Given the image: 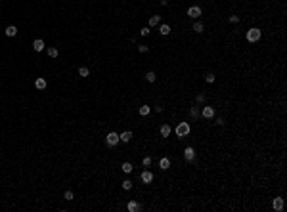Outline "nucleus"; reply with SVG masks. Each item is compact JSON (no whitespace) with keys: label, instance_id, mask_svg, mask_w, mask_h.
<instances>
[{"label":"nucleus","instance_id":"obj_4","mask_svg":"<svg viewBox=\"0 0 287 212\" xmlns=\"http://www.w3.org/2000/svg\"><path fill=\"white\" fill-rule=\"evenodd\" d=\"M119 141L121 140H119V134H117V132H109L106 136V145H107V147H115Z\"/></svg>","mask_w":287,"mask_h":212},{"label":"nucleus","instance_id":"obj_28","mask_svg":"<svg viewBox=\"0 0 287 212\" xmlns=\"http://www.w3.org/2000/svg\"><path fill=\"white\" fill-rule=\"evenodd\" d=\"M138 52H140V54H145V52H149V46H147V44H140Z\"/></svg>","mask_w":287,"mask_h":212},{"label":"nucleus","instance_id":"obj_11","mask_svg":"<svg viewBox=\"0 0 287 212\" xmlns=\"http://www.w3.org/2000/svg\"><path fill=\"white\" fill-rule=\"evenodd\" d=\"M44 48H46V44H44L42 38H36L35 42H33V50H35V52H42Z\"/></svg>","mask_w":287,"mask_h":212},{"label":"nucleus","instance_id":"obj_31","mask_svg":"<svg viewBox=\"0 0 287 212\" xmlns=\"http://www.w3.org/2000/svg\"><path fill=\"white\" fill-rule=\"evenodd\" d=\"M228 21L236 25V23H239V15H230V17H228Z\"/></svg>","mask_w":287,"mask_h":212},{"label":"nucleus","instance_id":"obj_35","mask_svg":"<svg viewBox=\"0 0 287 212\" xmlns=\"http://www.w3.org/2000/svg\"><path fill=\"white\" fill-rule=\"evenodd\" d=\"M159 4H161V6H168V0H161Z\"/></svg>","mask_w":287,"mask_h":212},{"label":"nucleus","instance_id":"obj_18","mask_svg":"<svg viewBox=\"0 0 287 212\" xmlns=\"http://www.w3.org/2000/svg\"><path fill=\"white\" fill-rule=\"evenodd\" d=\"M4 32H6V36H10V38H12V36H15V35H17V27H15V25H8Z\"/></svg>","mask_w":287,"mask_h":212},{"label":"nucleus","instance_id":"obj_10","mask_svg":"<svg viewBox=\"0 0 287 212\" xmlns=\"http://www.w3.org/2000/svg\"><path fill=\"white\" fill-rule=\"evenodd\" d=\"M189 117H192V119H199L201 117V107L199 105H192V107H189Z\"/></svg>","mask_w":287,"mask_h":212},{"label":"nucleus","instance_id":"obj_14","mask_svg":"<svg viewBox=\"0 0 287 212\" xmlns=\"http://www.w3.org/2000/svg\"><path fill=\"white\" fill-rule=\"evenodd\" d=\"M159 168L161 170H168V168H171V159H168V157H163L159 161Z\"/></svg>","mask_w":287,"mask_h":212},{"label":"nucleus","instance_id":"obj_6","mask_svg":"<svg viewBox=\"0 0 287 212\" xmlns=\"http://www.w3.org/2000/svg\"><path fill=\"white\" fill-rule=\"evenodd\" d=\"M184 159H186L188 162H193V161H195V149H193L192 145L184 147Z\"/></svg>","mask_w":287,"mask_h":212},{"label":"nucleus","instance_id":"obj_24","mask_svg":"<svg viewBox=\"0 0 287 212\" xmlns=\"http://www.w3.org/2000/svg\"><path fill=\"white\" fill-rule=\"evenodd\" d=\"M121 168H123L124 174H130L132 172V164H130V162H123V166H121Z\"/></svg>","mask_w":287,"mask_h":212},{"label":"nucleus","instance_id":"obj_17","mask_svg":"<svg viewBox=\"0 0 287 212\" xmlns=\"http://www.w3.org/2000/svg\"><path fill=\"white\" fill-rule=\"evenodd\" d=\"M149 113H151V107H149V105H142V107H138V115L140 117H147Z\"/></svg>","mask_w":287,"mask_h":212},{"label":"nucleus","instance_id":"obj_3","mask_svg":"<svg viewBox=\"0 0 287 212\" xmlns=\"http://www.w3.org/2000/svg\"><path fill=\"white\" fill-rule=\"evenodd\" d=\"M215 113H216L215 105H205V107H201V119H205V120H211L213 117H215Z\"/></svg>","mask_w":287,"mask_h":212},{"label":"nucleus","instance_id":"obj_9","mask_svg":"<svg viewBox=\"0 0 287 212\" xmlns=\"http://www.w3.org/2000/svg\"><path fill=\"white\" fill-rule=\"evenodd\" d=\"M127 210H128V212H138V210H142V205H140L138 201H128Z\"/></svg>","mask_w":287,"mask_h":212},{"label":"nucleus","instance_id":"obj_20","mask_svg":"<svg viewBox=\"0 0 287 212\" xmlns=\"http://www.w3.org/2000/svg\"><path fill=\"white\" fill-rule=\"evenodd\" d=\"M203 29H205V27H203V23H201V21H195V23H193V31H195L197 35H201Z\"/></svg>","mask_w":287,"mask_h":212},{"label":"nucleus","instance_id":"obj_30","mask_svg":"<svg viewBox=\"0 0 287 212\" xmlns=\"http://www.w3.org/2000/svg\"><path fill=\"white\" fill-rule=\"evenodd\" d=\"M151 162H153V159H151V157H144L142 164H144V166H151Z\"/></svg>","mask_w":287,"mask_h":212},{"label":"nucleus","instance_id":"obj_1","mask_svg":"<svg viewBox=\"0 0 287 212\" xmlns=\"http://www.w3.org/2000/svg\"><path fill=\"white\" fill-rule=\"evenodd\" d=\"M260 36H262V31L258 29V27H251V29L245 32V40H247L249 44L258 42V40H260Z\"/></svg>","mask_w":287,"mask_h":212},{"label":"nucleus","instance_id":"obj_16","mask_svg":"<svg viewBox=\"0 0 287 212\" xmlns=\"http://www.w3.org/2000/svg\"><path fill=\"white\" fill-rule=\"evenodd\" d=\"M142 182H144V183H151V182H153V172H149V170H144V172H142Z\"/></svg>","mask_w":287,"mask_h":212},{"label":"nucleus","instance_id":"obj_25","mask_svg":"<svg viewBox=\"0 0 287 212\" xmlns=\"http://www.w3.org/2000/svg\"><path fill=\"white\" fill-rule=\"evenodd\" d=\"M215 80H216V76L213 75V73H209V75H205V82H207V84H213Z\"/></svg>","mask_w":287,"mask_h":212},{"label":"nucleus","instance_id":"obj_12","mask_svg":"<svg viewBox=\"0 0 287 212\" xmlns=\"http://www.w3.org/2000/svg\"><path fill=\"white\" fill-rule=\"evenodd\" d=\"M46 79H42V76H38V79L35 80V88L36 90H46Z\"/></svg>","mask_w":287,"mask_h":212},{"label":"nucleus","instance_id":"obj_27","mask_svg":"<svg viewBox=\"0 0 287 212\" xmlns=\"http://www.w3.org/2000/svg\"><path fill=\"white\" fill-rule=\"evenodd\" d=\"M149 32H151V27H142L140 29V35L142 36H149Z\"/></svg>","mask_w":287,"mask_h":212},{"label":"nucleus","instance_id":"obj_29","mask_svg":"<svg viewBox=\"0 0 287 212\" xmlns=\"http://www.w3.org/2000/svg\"><path fill=\"white\" fill-rule=\"evenodd\" d=\"M73 197H75L73 191H65V193H63V199H65V201H73Z\"/></svg>","mask_w":287,"mask_h":212},{"label":"nucleus","instance_id":"obj_5","mask_svg":"<svg viewBox=\"0 0 287 212\" xmlns=\"http://www.w3.org/2000/svg\"><path fill=\"white\" fill-rule=\"evenodd\" d=\"M199 15H203V10H201V6H189V8H188V17L197 19Z\"/></svg>","mask_w":287,"mask_h":212},{"label":"nucleus","instance_id":"obj_19","mask_svg":"<svg viewBox=\"0 0 287 212\" xmlns=\"http://www.w3.org/2000/svg\"><path fill=\"white\" fill-rule=\"evenodd\" d=\"M46 54L50 56V58H58V56H59V50H58V48H54V46H50L46 50Z\"/></svg>","mask_w":287,"mask_h":212},{"label":"nucleus","instance_id":"obj_26","mask_svg":"<svg viewBox=\"0 0 287 212\" xmlns=\"http://www.w3.org/2000/svg\"><path fill=\"white\" fill-rule=\"evenodd\" d=\"M123 189H124V191H130V189H132V182H130V180H124V182H123Z\"/></svg>","mask_w":287,"mask_h":212},{"label":"nucleus","instance_id":"obj_22","mask_svg":"<svg viewBox=\"0 0 287 212\" xmlns=\"http://www.w3.org/2000/svg\"><path fill=\"white\" fill-rule=\"evenodd\" d=\"M159 32H161L163 36L171 35V27H168V25H161V27H159Z\"/></svg>","mask_w":287,"mask_h":212},{"label":"nucleus","instance_id":"obj_13","mask_svg":"<svg viewBox=\"0 0 287 212\" xmlns=\"http://www.w3.org/2000/svg\"><path fill=\"white\" fill-rule=\"evenodd\" d=\"M159 23H161V15H151V17L147 19V27H151V29H153V27H157Z\"/></svg>","mask_w":287,"mask_h":212},{"label":"nucleus","instance_id":"obj_15","mask_svg":"<svg viewBox=\"0 0 287 212\" xmlns=\"http://www.w3.org/2000/svg\"><path fill=\"white\" fill-rule=\"evenodd\" d=\"M119 140L123 141V143H128V141L132 140V132L130 130H127V132H123V134H119Z\"/></svg>","mask_w":287,"mask_h":212},{"label":"nucleus","instance_id":"obj_8","mask_svg":"<svg viewBox=\"0 0 287 212\" xmlns=\"http://www.w3.org/2000/svg\"><path fill=\"white\" fill-rule=\"evenodd\" d=\"M272 208L276 210V212H281V210H283V199H281V197H276L272 201Z\"/></svg>","mask_w":287,"mask_h":212},{"label":"nucleus","instance_id":"obj_21","mask_svg":"<svg viewBox=\"0 0 287 212\" xmlns=\"http://www.w3.org/2000/svg\"><path fill=\"white\" fill-rule=\"evenodd\" d=\"M88 75H90V69H88V67H80V69H79V76H82V79H86Z\"/></svg>","mask_w":287,"mask_h":212},{"label":"nucleus","instance_id":"obj_2","mask_svg":"<svg viewBox=\"0 0 287 212\" xmlns=\"http://www.w3.org/2000/svg\"><path fill=\"white\" fill-rule=\"evenodd\" d=\"M189 132H192V128H189L188 122H178V124H176V136L178 138H186Z\"/></svg>","mask_w":287,"mask_h":212},{"label":"nucleus","instance_id":"obj_23","mask_svg":"<svg viewBox=\"0 0 287 212\" xmlns=\"http://www.w3.org/2000/svg\"><path fill=\"white\" fill-rule=\"evenodd\" d=\"M145 80H147V82H155V80H157V75L153 71H149L147 75H145Z\"/></svg>","mask_w":287,"mask_h":212},{"label":"nucleus","instance_id":"obj_33","mask_svg":"<svg viewBox=\"0 0 287 212\" xmlns=\"http://www.w3.org/2000/svg\"><path fill=\"white\" fill-rule=\"evenodd\" d=\"M215 124H216V126H224V124H226V120H224V119H222V117H218V119H216V122H215Z\"/></svg>","mask_w":287,"mask_h":212},{"label":"nucleus","instance_id":"obj_32","mask_svg":"<svg viewBox=\"0 0 287 212\" xmlns=\"http://www.w3.org/2000/svg\"><path fill=\"white\" fill-rule=\"evenodd\" d=\"M195 101H197V103H203V101H205V94H197V96H195Z\"/></svg>","mask_w":287,"mask_h":212},{"label":"nucleus","instance_id":"obj_34","mask_svg":"<svg viewBox=\"0 0 287 212\" xmlns=\"http://www.w3.org/2000/svg\"><path fill=\"white\" fill-rule=\"evenodd\" d=\"M155 111H157V113H163L165 107H163V105H155Z\"/></svg>","mask_w":287,"mask_h":212},{"label":"nucleus","instance_id":"obj_7","mask_svg":"<svg viewBox=\"0 0 287 212\" xmlns=\"http://www.w3.org/2000/svg\"><path fill=\"white\" fill-rule=\"evenodd\" d=\"M159 132H161V138H168V136L172 134V128H171V124H168V122H165V124H161Z\"/></svg>","mask_w":287,"mask_h":212}]
</instances>
